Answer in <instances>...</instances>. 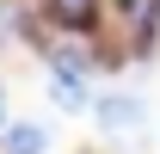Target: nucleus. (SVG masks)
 I'll return each instance as SVG.
<instances>
[{"instance_id": "2", "label": "nucleus", "mask_w": 160, "mask_h": 154, "mask_svg": "<svg viewBox=\"0 0 160 154\" xmlns=\"http://www.w3.org/2000/svg\"><path fill=\"white\" fill-rule=\"evenodd\" d=\"M49 93H56V105H62V111H74V105H86V74H80V68H56Z\"/></svg>"}, {"instance_id": "4", "label": "nucleus", "mask_w": 160, "mask_h": 154, "mask_svg": "<svg viewBox=\"0 0 160 154\" xmlns=\"http://www.w3.org/2000/svg\"><path fill=\"white\" fill-rule=\"evenodd\" d=\"M49 13L62 25H92V0H49Z\"/></svg>"}, {"instance_id": "3", "label": "nucleus", "mask_w": 160, "mask_h": 154, "mask_svg": "<svg viewBox=\"0 0 160 154\" xmlns=\"http://www.w3.org/2000/svg\"><path fill=\"white\" fill-rule=\"evenodd\" d=\"M0 142H6V154H43L49 148V136L37 123H12V130H0Z\"/></svg>"}, {"instance_id": "1", "label": "nucleus", "mask_w": 160, "mask_h": 154, "mask_svg": "<svg viewBox=\"0 0 160 154\" xmlns=\"http://www.w3.org/2000/svg\"><path fill=\"white\" fill-rule=\"evenodd\" d=\"M142 123H148V105H142L136 93H111L99 99V130L117 142V136H142Z\"/></svg>"}, {"instance_id": "5", "label": "nucleus", "mask_w": 160, "mask_h": 154, "mask_svg": "<svg viewBox=\"0 0 160 154\" xmlns=\"http://www.w3.org/2000/svg\"><path fill=\"white\" fill-rule=\"evenodd\" d=\"M0 117H6V99H0Z\"/></svg>"}]
</instances>
